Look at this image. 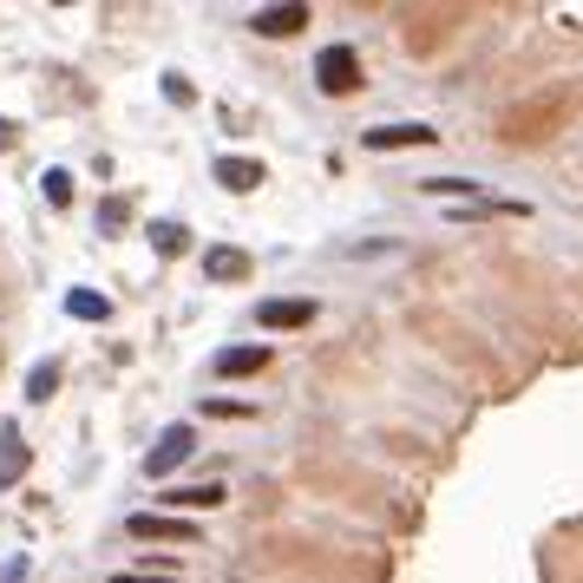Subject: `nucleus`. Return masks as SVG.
Segmentation results:
<instances>
[{
	"instance_id": "f257e3e1",
	"label": "nucleus",
	"mask_w": 583,
	"mask_h": 583,
	"mask_svg": "<svg viewBox=\"0 0 583 583\" xmlns=\"http://www.w3.org/2000/svg\"><path fill=\"white\" fill-rule=\"evenodd\" d=\"M315 85H322L328 98L361 92V59H354V46H322V53H315Z\"/></svg>"
},
{
	"instance_id": "f03ea898",
	"label": "nucleus",
	"mask_w": 583,
	"mask_h": 583,
	"mask_svg": "<svg viewBox=\"0 0 583 583\" xmlns=\"http://www.w3.org/2000/svg\"><path fill=\"white\" fill-rule=\"evenodd\" d=\"M190 453H197V433L177 420V427H164V433H158V446L144 453V473H151V479H171V473H177Z\"/></svg>"
},
{
	"instance_id": "7ed1b4c3",
	"label": "nucleus",
	"mask_w": 583,
	"mask_h": 583,
	"mask_svg": "<svg viewBox=\"0 0 583 583\" xmlns=\"http://www.w3.org/2000/svg\"><path fill=\"white\" fill-rule=\"evenodd\" d=\"M125 532L144 538V545H197V525L190 518H171V512H131Z\"/></svg>"
},
{
	"instance_id": "20e7f679",
	"label": "nucleus",
	"mask_w": 583,
	"mask_h": 583,
	"mask_svg": "<svg viewBox=\"0 0 583 583\" xmlns=\"http://www.w3.org/2000/svg\"><path fill=\"white\" fill-rule=\"evenodd\" d=\"M361 144H368V151H407V144H440V131L420 125V118H407V125H374V131H361Z\"/></svg>"
},
{
	"instance_id": "39448f33",
	"label": "nucleus",
	"mask_w": 583,
	"mask_h": 583,
	"mask_svg": "<svg viewBox=\"0 0 583 583\" xmlns=\"http://www.w3.org/2000/svg\"><path fill=\"white\" fill-rule=\"evenodd\" d=\"M315 322V302H302V295H269V302H256V328H308Z\"/></svg>"
},
{
	"instance_id": "423d86ee",
	"label": "nucleus",
	"mask_w": 583,
	"mask_h": 583,
	"mask_svg": "<svg viewBox=\"0 0 583 583\" xmlns=\"http://www.w3.org/2000/svg\"><path fill=\"white\" fill-rule=\"evenodd\" d=\"M210 368H217L223 381H249V374H263V368H269V341H249V348H223Z\"/></svg>"
},
{
	"instance_id": "0eeeda50",
	"label": "nucleus",
	"mask_w": 583,
	"mask_h": 583,
	"mask_svg": "<svg viewBox=\"0 0 583 583\" xmlns=\"http://www.w3.org/2000/svg\"><path fill=\"white\" fill-rule=\"evenodd\" d=\"M302 26H308V7H302V0L263 7V13H256V33H263V39H289V33H302Z\"/></svg>"
},
{
	"instance_id": "6e6552de",
	"label": "nucleus",
	"mask_w": 583,
	"mask_h": 583,
	"mask_svg": "<svg viewBox=\"0 0 583 583\" xmlns=\"http://www.w3.org/2000/svg\"><path fill=\"white\" fill-rule=\"evenodd\" d=\"M263 177H269V164H263V158H217V184H223V190H236V197H243V190H256Z\"/></svg>"
},
{
	"instance_id": "1a4fd4ad",
	"label": "nucleus",
	"mask_w": 583,
	"mask_h": 583,
	"mask_svg": "<svg viewBox=\"0 0 583 583\" xmlns=\"http://www.w3.org/2000/svg\"><path fill=\"white\" fill-rule=\"evenodd\" d=\"M223 499H230L223 486H171V492H164L171 518H184V512H210V505H223Z\"/></svg>"
},
{
	"instance_id": "9d476101",
	"label": "nucleus",
	"mask_w": 583,
	"mask_h": 583,
	"mask_svg": "<svg viewBox=\"0 0 583 583\" xmlns=\"http://www.w3.org/2000/svg\"><path fill=\"white\" fill-rule=\"evenodd\" d=\"M203 276H210V282H236V276H249V256H243V249H210V256H203Z\"/></svg>"
},
{
	"instance_id": "9b49d317",
	"label": "nucleus",
	"mask_w": 583,
	"mask_h": 583,
	"mask_svg": "<svg viewBox=\"0 0 583 583\" xmlns=\"http://www.w3.org/2000/svg\"><path fill=\"white\" fill-rule=\"evenodd\" d=\"M151 249H158V256H184V249H190V230L171 223V217H158V223H151Z\"/></svg>"
},
{
	"instance_id": "f8f14e48",
	"label": "nucleus",
	"mask_w": 583,
	"mask_h": 583,
	"mask_svg": "<svg viewBox=\"0 0 583 583\" xmlns=\"http://www.w3.org/2000/svg\"><path fill=\"white\" fill-rule=\"evenodd\" d=\"M66 315H72V322H105V315H112V302H105V295H92V289H72V295H66Z\"/></svg>"
},
{
	"instance_id": "ddd939ff",
	"label": "nucleus",
	"mask_w": 583,
	"mask_h": 583,
	"mask_svg": "<svg viewBox=\"0 0 583 583\" xmlns=\"http://www.w3.org/2000/svg\"><path fill=\"white\" fill-rule=\"evenodd\" d=\"M20 473H26V446H20V433L7 427V446H0V492H7Z\"/></svg>"
},
{
	"instance_id": "4468645a",
	"label": "nucleus",
	"mask_w": 583,
	"mask_h": 583,
	"mask_svg": "<svg viewBox=\"0 0 583 583\" xmlns=\"http://www.w3.org/2000/svg\"><path fill=\"white\" fill-rule=\"evenodd\" d=\"M53 387H59V361H39V368L26 374V400L39 407V400H53Z\"/></svg>"
},
{
	"instance_id": "2eb2a0df",
	"label": "nucleus",
	"mask_w": 583,
	"mask_h": 583,
	"mask_svg": "<svg viewBox=\"0 0 583 583\" xmlns=\"http://www.w3.org/2000/svg\"><path fill=\"white\" fill-rule=\"evenodd\" d=\"M39 184H46V203H53V210H66V203H72V171H59V164H53Z\"/></svg>"
},
{
	"instance_id": "dca6fc26",
	"label": "nucleus",
	"mask_w": 583,
	"mask_h": 583,
	"mask_svg": "<svg viewBox=\"0 0 583 583\" xmlns=\"http://www.w3.org/2000/svg\"><path fill=\"white\" fill-rule=\"evenodd\" d=\"M420 190H427V197H473L479 184H473V177H427Z\"/></svg>"
},
{
	"instance_id": "f3484780",
	"label": "nucleus",
	"mask_w": 583,
	"mask_h": 583,
	"mask_svg": "<svg viewBox=\"0 0 583 583\" xmlns=\"http://www.w3.org/2000/svg\"><path fill=\"white\" fill-rule=\"evenodd\" d=\"M125 217H131V203H125V197H105V203H98V230H105V236H118V230H125Z\"/></svg>"
},
{
	"instance_id": "a211bd4d",
	"label": "nucleus",
	"mask_w": 583,
	"mask_h": 583,
	"mask_svg": "<svg viewBox=\"0 0 583 583\" xmlns=\"http://www.w3.org/2000/svg\"><path fill=\"white\" fill-rule=\"evenodd\" d=\"M203 413H217V420H230V413H236V420H243L249 407H243V400H203Z\"/></svg>"
},
{
	"instance_id": "6ab92c4d",
	"label": "nucleus",
	"mask_w": 583,
	"mask_h": 583,
	"mask_svg": "<svg viewBox=\"0 0 583 583\" xmlns=\"http://www.w3.org/2000/svg\"><path fill=\"white\" fill-rule=\"evenodd\" d=\"M112 583H177V578H158V571H118Z\"/></svg>"
},
{
	"instance_id": "aec40b11",
	"label": "nucleus",
	"mask_w": 583,
	"mask_h": 583,
	"mask_svg": "<svg viewBox=\"0 0 583 583\" xmlns=\"http://www.w3.org/2000/svg\"><path fill=\"white\" fill-rule=\"evenodd\" d=\"M7 144H13V125H7V118H0V151H7Z\"/></svg>"
}]
</instances>
